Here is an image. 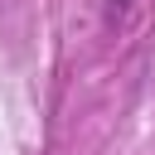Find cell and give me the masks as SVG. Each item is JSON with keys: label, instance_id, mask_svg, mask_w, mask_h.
I'll return each instance as SVG.
<instances>
[{"label": "cell", "instance_id": "6da1fadb", "mask_svg": "<svg viewBox=\"0 0 155 155\" xmlns=\"http://www.w3.org/2000/svg\"><path fill=\"white\" fill-rule=\"evenodd\" d=\"M111 5H116V10H121V5H126V0H111Z\"/></svg>", "mask_w": 155, "mask_h": 155}]
</instances>
